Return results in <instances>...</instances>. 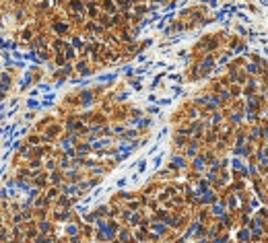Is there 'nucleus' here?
Masks as SVG:
<instances>
[{"instance_id": "1", "label": "nucleus", "mask_w": 268, "mask_h": 243, "mask_svg": "<svg viewBox=\"0 0 268 243\" xmlns=\"http://www.w3.org/2000/svg\"><path fill=\"white\" fill-rule=\"evenodd\" d=\"M27 107H31V109H35V107H39V105H37V101H33V99H29V101H27Z\"/></svg>"}]
</instances>
